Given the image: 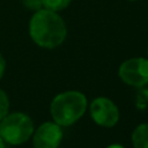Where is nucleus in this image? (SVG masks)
Here are the masks:
<instances>
[{"mask_svg": "<svg viewBox=\"0 0 148 148\" xmlns=\"http://www.w3.org/2000/svg\"><path fill=\"white\" fill-rule=\"evenodd\" d=\"M29 35L35 44L43 49H56L67 36V28L62 17L56 12L40 8L29 21Z\"/></svg>", "mask_w": 148, "mask_h": 148, "instance_id": "obj_1", "label": "nucleus"}, {"mask_svg": "<svg viewBox=\"0 0 148 148\" xmlns=\"http://www.w3.org/2000/svg\"><path fill=\"white\" fill-rule=\"evenodd\" d=\"M87 109L86 96L76 90L57 95L50 105L52 119L59 126H69L77 121Z\"/></svg>", "mask_w": 148, "mask_h": 148, "instance_id": "obj_2", "label": "nucleus"}, {"mask_svg": "<svg viewBox=\"0 0 148 148\" xmlns=\"http://www.w3.org/2000/svg\"><path fill=\"white\" fill-rule=\"evenodd\" d=\"M34 131L31 118L23 112H8L0 120V136L8 145L18 146L27 142Z\"/></svg>", "mask_w": 148, "mask_h": 148, "instance_id": "obj_3", "label": "nucleus"}, {"mask_svg": "<svg viewBox=\"0 0 148 148\" xmlns=\"http://www.w3.org/2000/svg\"><path fill=\"white\" fill-rule=\"evenodd\" d=\"M119 77L128 86L143 87L148 83V59L132 58L124 61L118 69Z\"/></svg>", "mask_w": 148, "mask_h": 148, "instance_id": "obj_4", "label": "nucleus"}, {"mask_svg": "<svg viewBox=\"0 0 148 148\" xmlns=\"http://www.w3.org/2000/svg\"><path fill=\"white\" fill-rule=\"evenodd\" d=\"M90 114L94 121L104 127H112L119 120L117 105L106 97H97L90 105Z\"/></svg>", "mask_w": 148, "mask_h": 148, "instance_id": "obj_5", "label": "nucleus"}, {"mask_svg": "<svg viewBox=\"0 0 148 148\" xmlns=\"http://www.w3.org/2000/svg\"><path fill=\"white\" fill-rule=\"evenodd\" d=\"M34 148H58L62 139V130L54 121L43 123L32 133Z\"/></svg>", "mask_w": 148, "mask_h": 148, "instance_id": "obj_6", "label": "nucleus"}, {"mask_svg": "<svg viewBox=\"0 0 148 148\" xmlns=\"http://www.w3.org/2000/svg\"><path fill=\"white\" fill-rule=\"evenodd\" d=\"M132 142L134 148H148V124H140L133 131Z\"/></svg>", "mask_w": 148, "mask_h": 148, "instance_id": "obj_7", "label": "nucleus"}, {"mask_svg": "<svg viewBox=\"0 0 148 148\" xmlns=\"http://www.w3.org/2000/svg\"><path fill=\"white\" fill-rule=\"evenodd\" d=\"M72 0H42L43 2V8L52 10V12H60L65 8L68 7Z\"/></svg>", "mask_w": 148, "mask_h": 148, "instance_id": "obj_8", "label": "nucleus"}, {"mask_svg": "<svg viewBox=\"0 0 148 148\" xmlns=\"http://www.w3.org/2000/svg\"><path fill=\"white\" fill-rule=\"evenodd\" d=\"M9 111V98L5 90L0 89V120L8 113Z\"/></svg>", "mask_w": 148, "mask_h": 148, "instance_id": "obj_9", "label": "nucleus"}, {"mask_svg": "<svg viewBox=\"0 0 148 148\" xmlns=\"http://www.w3.org/2000/svg\"><path fill=\"white\" fill-rule=\"evenodd\" d=\"M22 3L25 8L30 9V10H34V12L43 8L42 0H22Z\"/></svg>", "mask_w": 148, "mask_h": 148, "instance_id": "obj_10", "label": "nucleus"}, {"mask_svg": "<svg viewBox=\"0 0 148 148\" xmlns=\"http://www.w3.org/2000/svg\"><path fill=\"white\" fill-rule=\"evenodd\" d=\"M141 102L145 103V106L148 104V90H143V91H140L138 94V105Z\"/></svg>", "mask_w": 148, "mask_h": 148, "instance_id": "obj_11", "label": "nucleus"}, {"mask_svg": "<svg viewBox=\"0 0 148 148\" xmlns=\"http://www.w3.org/2000/svg\"><path fill=\"white\" fill-rule=\"evenodd\" d=\"M5 71H6V60H5L3 56L0 53V80L2 79V76L5 74Z\"/></svg>", "mask_w": 148, "mask_h": 148, "instance_id": "obj_12", "label": "nucleus"}, {"mask_svg": "<svg viewBox=\"0 0 148 148\" xmlns=\"http://www.w3.org/2000/svg\"><path fill=\"white\" fill-rule=\"evenodd\" d=\"M106 148H124L121 145H117V143H113V145H110V146H108Z\"/></svg>", "mask_w": 148, "mask_h": 148, "instance_id": "obj_13", "label": "nucleus"}, {"mask_svg": "<svg viewBox=\"0 0 148 148\" xmlns=\"http://www.w3.org/2000/svg\"><path fill=\"white\" fill-rule=\"evenodd\" d=\"M0 148H6V142L3 141V139L0 136Z\"/></svg>", "mask_w": 148, "mask_h": 148, "instance_id": "obj_14", "label": "nucleus"}, {"mask_svg": "<svg viewBox=\"0 0 148 148\" xmlns=\"http://www.w3.org/2000/svg\"><path fill=\"white\" fill-rule=\"evenodd\" d=\"M147 54H148V46H147Z\"/></svg>", "mask_w": 148, "mask_h": 148, "instance_id": "obj_15", "label": "nucleus"}, {"mask_svg": "<svg viewBox=\"0 0 148 148\" xmlns=\"http://www.w3.org/2000/svg\"><path fill=\"white\" fill-rule=\"evenodd\" d=\"M130 1H136V0H130Z\"/></svg>", "mask_w": 148, "mask_h": 148, "instance_id": "obj_16", "label": "nucleus"}]
</instances>
